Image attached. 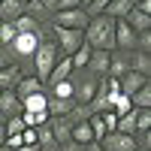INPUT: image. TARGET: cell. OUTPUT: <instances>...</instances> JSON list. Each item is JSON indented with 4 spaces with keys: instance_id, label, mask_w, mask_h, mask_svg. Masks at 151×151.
Instances as JSON below:
<instances>
[{
    "instance_id": "3",
    "label": "cell",
    "mask_w": 151,
    "mask_h": 151,
    "mask_svg": "<svg viewBox=\"0 0 151 151\" xmlns=\"http://www.w3.org/2000/svg\"><path fill=\"white\" fill-rule=\"evenodd\" d=\"M70 82H73V100L79 106H88L94 100L97 88H100V79H97L94 73H88V70H73Z\"/></svg>"
},
{
    "instance_id": "5",
    "label": "cell",
    "mask_w": 151,
    "mask_h": 151,
    "mask_svg": "<svg viewBox=\"0 0 151 151\" xmlns=\"http://www.w3.org/2000/svg\"><path fill=\"white\" fill-rule=\"evenodd\" d=\"M88 21H91V15H88L82 6L64 9V12H55V15H52V24H55V27H67V30H85Z\"/></svg>"
},
{
    "instance_id": "36",
    "label": "cell",
    "mask_w": 151,
    "mask_h": 151,
    "mask_svg": "<svg viewBox=\"0 0 151 151\" xmlns=\"http://www.w3.org/2000/svg\"><path fill=\"white\" fill-rule=\"evenodd\" d=\"M15 151H40V145H18Z\"/></svg>"
},
{
    "instance_id": "43",
    "label": "cell",
    "mask_w": 151,
    "mask_h": 151,
    "mask_svg": "<svg viewBox=\"0 0 151 151\" xmlns=\"http://www.w3.org/2000/svg\"><path fill=\"white\" fill-rule=\"evenodd\" d=\"M0 3H3V0H0Z\"/></svg>"
},
{
    "instance_id": "42",
    "label": "cell",
    "mask_w": 151,
    "mask_h": 151,
    "mask_svg": "<svg viewBox=\"0 0 151 151\" xmlns=\"http://www.w3.org/2000/svg\"><path fill=\"white\" fill-rule=\"evenodd\" d=\"M0 124H3V118H0Z\"/></svg>"
},
{
    "instance_id": "38",
    "label": "cell",
    "mask_w": 151,
    "mask_h": 151,
    "mask_svg": "<svg viewBox=\"0 0 151 151\" xmlns=\"http://www.w3.org/2000/svg\"><path fill=\"white\" fill-rule=\"evenodd\" d=\"M88 3H91V0H79V6H82V9H85V6H88Z\"/></svg>"
},
{
    "instance_id": "25",
    "label": "cell",
    "mask_w": 151,
    "mask_h": 151,
    "mask_svg": "<svg viewBox=\"0 0 151 151\" xmlns=\"http://www.w3.org/2000/svg\"><path fill=\"white\" fill-rule=\"evenodd\" d=\"M88 58H91V45H79V52H76L73 58H70V64H73V70H85L88 67Z\"/></svg>"
},
{
    "instance_id": "34",
    "label": "cell",
    "mask_w": 151,
    "mask_h": 151,
    "mask_svg": "<svg viewBox=\"0 0 151 151\" xmlns=\"http://www.w3.org/2000/svg\"><path fill=\"white\" fill-rule=\"evenodd\" d=\"M9 64H15V60H12V55L6 52V48H0V70H3V67H9Z\"/></svg>"
},
{
    "instance_id": "7",
    "label": "cell",
    "mask_w": 151,
    "mask_h": 151,
    "mask_svg": "<svg viewBox=\"0 0 151 151\" xmlns=\"http://www.w3.org/2000/svg\"><path fill=\"white\" fill-rule=\"evenodd\" d=\"M100 145H103V151H136V139L124 133H106Z\"/></svg>"
},
{
    "instance_id": "27",
    "label": "cell",
    "mask_w": 151,
    "mask_h": 151,
    "mask_svg": "<svg viewBox=\"0 0 151 151\" xmlns=\"http://www.w3.org/2000/svg\"><path fill=\"white\" fill-rule=\"evenodd\" d=\"M130 109L133 106H130V97L127 94H115V97H112V109L109 112H115V115H127Z\"/></svg>"
},
{
    "instance_id": "28",
    "label": "cell",
    "mask_w": 151,
    "mask_h": 151,
    "mask_svg": "<svg viewBox=\"0 0 151 151\" xmlns=\"http://www.w3.org/2000/svg\"><path fill=\"white\" fill-rule=\"evenodd\" d=\"M15 24H12V21H0V48H6L12 40H15Z\"/></svg>"
},
{
    "instance_id": "40",
    "label": "cell",
    "mask_w": 151,
    "mask_h": 151,
    "mask_svg": "<svg viewBox=\"0 0 151 151\" xmlns=\"http://www.w3.org/2000/svg\"><path fill=\"white\" fill-rule=\"evenodd\" d=\"M21 3H24V6H27V3H30V0H21Z\"/></svg>"
},
{
    "instance_id": "18",
    "label": "cell",
    "mask_w": 151,
    "mask_h": 151,
    "mask_svg": "<svg viewBox=\"0 0 151 151\" xmlns=\"http://www.w3.org/2000/svg\"><path fill=\"white\" fill-rule=\"evenodd\" d=\"M24 15V3L21 0H3L0 3V21H15Z\"/></svg>"
},
{
    "instance_id": "24",
    "label": "cell",
    "mask_w": 151,
    "mask_h": 151,
    "mask_svg": "<svg viewBox=\"0 0 151 151\" xmlns=\"http://www.w3.org/2000/svg\"><path fill=\"white\" fill-rule=\"evenodd\" d=\"M21 121L24 127H42V124H48V112H21Z\"/></svg>"
},
{
    "instance_id": "30",
    "label": "cell",
    "mask_w": 151,
    "mask_h": 151,
    "mask_svg": "<svg viewBox=\"0 0 151 151\" xmlns=\"http://www.w3.org/2000/svg\"><path fill=\"white\" fill-rule=\"evenodd\" d=\"M3 130H6V136H21V130H24V121H21V115H15V118H6V121H3Z\"/></svg>"
},
{
    "instance_id": "13",
    "label": "cell",
    "mask_w": 151,
    "mask_h": 151,
    "mask_svg": "<svg viewBox=\"0 0 151 151\" xmlns=\"http://www.w3.org/2000/svg\"><path fill=\"white\" fill-rule=\"evenodd\" d=\"M145 85H148V79H145V76H139V73H133V70H130V73H124L121 79H118L121 94H127V97L136 94V91H139V88H145Z\"/></svg>"
},
{
    "instance_id": "2",
    "label": "cell",
    "mask_w": 151,
    "mask_h": 151,
    "mask_svg": "<svg viewBox=\"0 0 151 151\" xmlns=\"http://www.w3.org/2000/svg\"><path fill=\"white\" fill-rule=\"evenodd\" d=\"M58 48H55V42L52 40H42L40 45H36V52H33V58H30V67H33V76L40 79L42 85H45V79H48V73H52V67L58 64Z\"/></svg>"
},
{
    "instance_id": "11",
    "label": "cell",
    "mask_w": 151,
    "mask_h": 151,
    "mask_svg": "<svg viewBox=\"0 0 151 151\" xmlns=\"http://www.w3.org/2000/svg\"><path fill=\"white\" fill-rule=\"evenodd\" d=\"M73 76V64H70V58H58V64L52 67V73H48V79H45V91L52 85H58V82H67Z\"/></svg>"
},
{
    "instance_id": "14",
    "label": "cell",
    "mask_w": 151,
    "mask_h": 151,
    "mask_svg": "<svg viewBox=\"0 0 151 151\" xmlns=\"http://www.w3.org/2000/svg\"><path fill=\"white\" fill-rule=\"evenodd\" d=\"M21 67L18 64H9V67H3L0 70V91H12V88L18 85V79H21Z\"/></svg>"
},
{
    "instance_id": "15",
    "label": "cell",
    "mask_w": 151,
    "mask_h": 151,
    "mask_svg": "<svg viewBox=\"0 0 151 151\" xmlns=\"http://www.w3.org/2000/svg\"><path fill=\"white\" fill-rule=\"evenodd\" d=\"M124 21L130 24L133 33H145V30H151V15H145V12H139V9H130Z\"/></svg>"
},
{
    "instance_id": "32",
    "label": "cell",
    "mask_w": 151,
    "mask_h": 151,
    "mask_svg": "<svg viewBox=\"0 0 151 151\" xmlns=\"http://www.w3.org/2000/svg\"><path fill=\"white\" fill-rule=\"evenodd\" d=\"M100 118H103V124H106V133H115V124H118L115 112H100Z\"/></svg>"
},
{
    "instance_id": "37",
    "label": "cell",
    "mask_w": 151,
    "mask_h": 151,
    "mask_svg": "<svg viewBox=\"0 0 151 151\" xmlns=\"http://www.w3.org/2000/svg\"><path fill=\"white\" fill-rule=\"evenodd\" d=\"M6 142V130H3V124H0V145Z\"/></svg>"
},
{
    "instance_id": "22",
    "label": "cell",
    "mask_w": 151,
    "mask_h": 151,
    "mask_svg": "<svg viewBox=\"0 0 151 151\" xmlns=\"http://www.w3.org/2000/svg\"><path fill=\"white\" fill-rule=\"evenodd\" d=\"M70 139H73V142H79V145H88V142H94V133H91V127H88V121H82V124H73V130H70Z\"/></svg>"
},
{
    "instance_id": "10",
    "label": "cell",
    "mask_w": 151,
    "mask_h": 151,
    "mask_svg": "<svg viewBox=\"0 0 151 151\" xmlns=\"http://www.w3.org/2000/svg\"><path fill=\"white\" fill-rule=\"evenodd\" d=\"M88 73H94L97 79H106L109 76V52H94L91 48V58H88Z\"/></svg>"
},
{
    "instance_id": "19",
    "label": "cell",
    "mask_w": 151,
    "mask_h": 151,
    "mask_svg": "<svg viewBox=\"0 0 151 151\" xmlns=\"http://www.w3.org/2000/svg\"><path fill=\"white\" fill-rule=\"evenodd\" d=\"M130 70L148 79V76H151V55H145V52H130Z\"/></svg>"
},
{
    "instance_id": "20",
    "label": "cell",
    "mask_w": 151,
    "mask_h": 151,
    "mask_svg": "<svg viewBox=\"0 0 151 151\" xmlns=\"http://www.w3.org/2000/svg\"><path fill=\"white\" fill-rule=\"evenodd\" d=\"M45 106H48V94L45 91L30 94V97L21 100V112H45Z\"/></svg>"
},
{
    "instance_id": "26",
    "label": "cell",
    "mask_w": 151,
    "mask_h": 151,
    "mask_svg": "<svg viewBox=\"0 0 151 151\" xmlns=\"http://www.w3.org/2000/svg\"><path fill=\"white\" fill-rule=\"evenodd\" d=\"M45 94H52V97H60V100H73V82L67 79V82H58V85H52Z\"/></svg>"
},
{
    "instance_id": "39",
    "label": "cell",
    "mask_w": 151,
    "mask_h": 151,
    "mask_svg": "<svg viewBox=\"0 0 151 151\" xmlns=\"http://www.w3.org/2000/svg\"><path fill=\"white\" fill-rule=\"evenodd\" d=\"M0 151H12V148H9V145H0Z\"/></svg>"
},
{
    "instance_id": "23",
    "label": "cell",
    "mask_w": 151,
    "mask_h": 151,
    "mask_svg": "<svg viewBox=\"0 0 151 151\" xmlns=\"http://www.w3.org/2000/svg\"><path fill=\"white\" fill-rule=\"evenodd\" d=\"M130 106L133 109H151V85H145L136 94H130Z\"/></svg>"
},
{
    "instance_id": "35",
    "label": "cell",
    "mask_w": 151,
    "mask_h": 151,
    "mask_svg": "<svg viewBox=\"0 0 151 151\" xmlns=\"http://www.w3.org/2000/svg\"><path fill=\"white\" fill-rule=\"evenodd\" d=\"M82 151H103V145L100 142H88V145H82Z\"/></svg>"
},
{
    "instance_id": "6",
    "label": "cell",
    "mask_w": 151,
    "mask_h": 151,
    "mask_svg": "<svg viewBox=\"0 0 151 151\" xmlns=\"http://www.w3.org/2000/svg\"><path fill=\"white\" fill-rule=\"evenodd\" d=\"M115 48L118 52H136V33L130 30L127 21H115Z\"/></svg>"
},
{
    "instance_id": "8",
    "label": "cell",
    "mask_w": 151,
    "mask_h": 151,
    "mask_svg": "<svg viewBox=\"0 0 151 151\" xmlns=\"http://www.w3.org/2000/svg\"><path fill=\"white\" fill-rule=\"evenodd\" d=\"M124 73H130V52H109V79H121Z\"/></svg>"
},
{
    "instance_id": "17",
    "label": "cell",
    "mask_w": 151,
    "mask_h": 151,
    "mask_svg": "<svg viewBox=\"0 0 151 151\" xmlns=\"http://www.w3.org/2000/svg\"><path fill=\"white\" fill-rule=\"evenodd\" d=\"M48 130L55 133V139H58V145H60V142H67V139H70L73 124H70L67 115H64V118H48Z\"/></svg>"
},
{
    "instance_id": "1",
    "label": "cell",
    "mask_w": 151,
    "mask_h": 151,
    "mask_svg": "<svg viewBox=\"0 0 151 151\" xmlns=\"http://www.w3.org/2000/svg\"><path fill=\"white\" fill-rule=\"evenodd\" d=\"M85 45H91L94 52H115V21L109 15H94L82 30Z\"/></svg>"
},
{
    "instance_id": "12",
    "label": "cell",
    "mask_w": 151,
    "mask_h": 151,
    "mask_svg": "<svg viewBox=\"0 0 151 151\" xmlns=\"http://www.w3.org/2000/svg\"><path fill=\"white\" fill-rule=\"evenodd\" d=\"M12 91H15V97H18V100H24V97H30V94L45 91V85L36 79V76H21V79H18V85L12 88Z\"/></svg>"
},
{
    "instance_id": "21",
    "label": "cell",
    "mask_w": 151,
    "mask_h": 151,
    "mask_svg": "<svg viewBox=\"0 0 151 151\" xmlns=\"http://www.w3.org/2000/svg\"><path fill=\"white\" fill-rule=\"evenodd\" d=\"M115 133H124V136H133V133H136V109H130L127 115H118Z\"/></svg>"
},
{
    "instance_id": "9",
    "label": "cell",
    "mask_w": 151,
    "mask_h": 151,
    "mask_svg": "<svg viewBox=\"0 0 151 151\" xmlns=\"http://www.w3.org/2000/svg\"><path fill=\"white\" fill-rule=\"evenodd\" d=\"M21 115V100L15 97V91H0V118H15Z\"/></svg>"
},
{
    "instance_id": "16",
    "label": "cell",
    "mask_w": 151,
    "mask_h": 151,
    "mask_svg": "<svg viewBox=\"0 0 151 151\" xmlns=\"http://www.w3.org/2000/svg\"><path fill=\"white\" fill-rule=\"evenodd\" d=\"M130 9H133V0H109V6L103 9V15H109L112 21H121V18H127Z\"/></svg>"
},
{
    "instance_id": "4",
    "label": "cell",
    "mask_w": 151,
    "mask_h": 151,
    "mask_svg": "<svg viewBox=\"0 0 151 151\" xmlns=\"http://www.w3.org/2000/svg\"><path fill=\"white\" fill-rule=\"evenodd\" d=\"M40 42H42V36H36V33H18L15 40L6 45V52L12 55L15 64H30V58H33V52H36Z\"/></svg>"
},
{
    "instance_id": "29",
    "label": "cell",
    "mask_w": 151,
    "mask_h": 151,
    "mask_svg": "<svg viewBox=\"0 0 151 151\" xmlns=\"http://www.w3.org/2000/svg\"><path fill=\"white\" fill-rule=\"evenodd\" d=\"M88 127H91V133H94V142H100V139L106 136V124H103L100 115H91V118H88Z\"/></svg>"
},
{
    "instance_id": "41",
    "label": "cell",
    "mask_w": 151,
    "mask_h": 151,
    "mask_svg": "<svg viewBox=\"0 0 151 151\" xmlns=\"http://www.w3.org/2000/svg\"><path fill=\"white\" fill-rule=\"evenodd\" d=\"M136 151H148V148H136Z\"/></svg>"
},
{
    "instance_id": "31",
    "label": "cell",
    "mask_w": 151,
    "mask_h": 151,
    "mask_svg": "<svg viewBox=\"0 0 151 151\" xmlns=\"http://www.w3.org/2000/svg\"><path fill=\"white\" fill-rule=\"evenodd\" d=\"M151 130V109H136V133Z\"/></svg>"
},
{
    "instance_id": "33",
    "label": "cell",
    "mask_w": 151,
    "mask_h": 151,
    "mask_svg": "<svg viewBox=\"0 0 151 151\" xmlns=\"http://www.w3.org/2000/svg\"><path fill=\"white\" fill-rule=\"evenodd\" d=\"M58 151H82V145H79V142H73V139H67V142H60V145H58Z\"/></svg>"
}]
</instances>
